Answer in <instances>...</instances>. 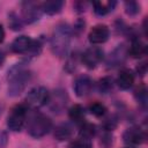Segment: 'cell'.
Wrapping results in <instances>:
<instances>
[{"label": "cell", "instance_id": "4", "mask_svg": "<svg viewBox=\"0 0 148 148\" xmlns=\"http://www.w3.org/2000/svg\"><path fill=\"white\" fill-rule=\"evenodd\" d=\"M27 104H18L12 109L7 118V126L10 131L20 132L23 128L27 120Z\"/></svg>", "mask_w": 148, "mask_h": 148}, {"label": "cell", "instance_id": "34", "mask_svg": "<svg viewBox=\"0 0 148 148\" xmlns=\"http://www.w3.org/2000/svg\"><path fill=\"white\" fill-rule=\"evenodd\" d=\"M125 148H133V147H131V146H128V147H125Z\"/></svg>", "mask_w": 148, "mask_h": 148}, {"label": "cell", "instance_id": "18", "mask_svg": "<svg viewBox=\"0 0 148 148\" xmlns=\"http://www.w3.org/2000/svg\"><path fill=\"white\" fill-rule=\"evenodd\" d=\"M92 6H94V12L96 15L104 16L113 10L116 2L114 1H95Z\"/></svg>", "mask_w": 148, "mask_h": 148}, {"label": "cell", "instance_id": "23", "mask_svg": "<svg viewBox=\"0 0 148 148\" xmlns=\"http://www.w3.org/2000/svg\"><path fill=\"white\" fill-rule=\"evenodd\" d=\"M88 110H89V112H90L92 116H95V117H103V116L106 113V108H105V105L102 104V103H99V102H94V103H91V104L89 105Z\"/></svg>", "mask_w": 148, "mask_h": 148}, {"label": "cell", "instance_id": "17", "mask_svg": "<svg viewBox=\"0 0 148 148\" xmlns=\"http://www.w3.org/2000/svg\"><path fill=\"white\" fill-rule=\"evenodd\" d=\"M125 58H126V50H125L124 45H119L118 47H116L112 51V53H110L108 64L110 66H118L124 62Z\"/></svg>", "mask_w": 148, "mask_h": 148}, {"label": "cell", "instance_id": "9", "mask_svg": "<svg viewBox=\"0 0 148 148\" xmlns=\"http://www.w3.org/2000/svg\"><path fill=\"white\" fill-rule=\"evenodd\" d=\"M92 80L86 75V74H81L79 75L75 81H74V84H73V89H74V92L76 96L79 97H86L87 95L90 94L91 89H92Z\"/></svg>", "mask_w": 148, "mask_h": 148}, {"label": "cell", "instance_id": "6", "mask_svg": "<svg viewBox=\"0 0 148 148\" xmlns=\"http://www.w3.org/2000/svg\"><path fill=\"white\" fill-rule=\"evenodd\" d=\"M22 20L27 23H34L40 18L42 5L35 1H24L21 3Z\"/></svg>", "mask_w": 148, "mask_h": 148}, {"label": "cell", "instance_id": "19", "mask_svg": "<svg viewBox=\"0 0 148 148\" xmlns=\"http://www.w3.org/2000/svg\"><path fill=\"white\" fill-rule=\"evenodd\" d=\"M68 117L72 121L76 124H82L84 121V109L80 104H74L69 111H68Z\"/></svg>", "mask_w": 148, "mask_h": 148}, {"label": "cell", "instance_id": "28", "mask_svg": "<svg viewBox=\"0 0 148 148\" xmlns=\"http://www.w3.org/2000/svg\"><path fill=\"white\" fill-rule=\"evenodd\" d=\"M104 128H105V131H112L116 126H117V120L113 118V117H110V118H108V119H105V121H104Z\"/></svg>", "mask_w": 148, "mask_h": 148}, {"label": "cell", "instance_id": "29", "mask_svg": "<svg viewBox=\"0 0 148 148\" xmlns=\"http://www.w3.org/2000/svg\"><path fill=\"white\" fill-rule=\"evenodd\" d=\"M112 145V136L111 134H104L103 139L101 140V146L103 148H109Z\"/></svg>", "mask_w": 148, "mask_h": 148}, {"label": "cell", "instance_id": "21", "mask_svg": "<svg viewBox=\"0 0 148 148\" xmlns=\"http://www.w3.org/2000/svg\"><path fill=\"white\" fill-rule=\"evenodd\" d=\"M96 134V126L90 123H82L80 127V136L91 140V138Z\"/></svg>", "mask_w": 148, "mask_h": 148}, {"label": "cell", "instance_id": "32", "mask_svg": "<svg viewBox=\"0 0 148 148\" xmlns=\"http://www.w3.org/2000/svg\"><path fill=\"white\" fill-rule=\"evenodd\" d=\"M5 39V30H3V27L0 24V43H2Z\"/></svg>", "mask_w": 148, "mask_h": 148}, {"label": "cell", "instance_id": "25", "mask_svg": "<svg viewBox=\"0 0 148 148\" xmlns=\"http://www.w3.org/2000/svg\"><path fill=\"white\" fill-rule=\"evenodd\" d=\"M125 12L130 16H134L140 13V5L135 1H126L125 2Z\"/></svg>", "mask_w": 148, "mask_h": 148}, {"label": "cell", "instance_id": "11", "mask_svg": "<svg viewBox=\"0 0 148 148\" xmlns=\"http://www.w3.org/2000/svg\"><path fill=\"white\" fill-rule=\"evenodd\" d=\"M145 139H146V134L140 127H130L123 134L124 142L130 146L141 145L145 141Z\"/></svg>", "mask_w": 148, "mask_h": 148}, {"label": "cell", "instance_id": "3", "mask_svg": "<svg viewBox=\"0 0 148 148\" xmlns=\"http://www.w3.org/2000/svg\"><path fill=\"white\" fill-rule=\"evenodd\" d=\"M51 128H52L51 119L40 112L32 113L28 119L27 130L32 138H36V139L43 138L50 132Z\"/></svg>", "mask_w": 148, "mask_h": 148}, {"label": "cell", "instance_id": "33", "mask_svg": "<svg viewBox=\"0 0 148 148\" xmlns=\"http://www.w3.org/2000/svg\"><path fill=\"white\" fill-rule=\"evenodd\" d=\"M3 62H5V53H3V52L0 50V68L2 67Z\"/></svg>", "mask_w": 148, "mask_h": 148}, {"label": "cell", "instance_id": "7", "mask_svg": "<svg viewBox=\"0 0 148 148\" xmlns=\"http://www.w3.org/2000/svg\"><path fill=\"white\" fill-rule=\"evenodd\" d=\"M104 58V52L98 46H91L88 47L82 54H81V61L83 65L90 69L95 68Z\"/></svg>", "mask_w": 148, "mask_h": 148}, {"label": "cell", "instance_id": "8", "mask_svg": "<svg viewBox=\"0 0 148 148\" xmlns=\"http://www.w3.org/2000/svg\"><path fill=\"white\" fill-rule=\"evenodd\" d=\"M67 103H68V96L66 90L56 89L52 95L50 94V99L47 104L50 105V109L53 112H60L66 108Z\"/></svg>", "mask_w": 148, "mask_h": 148}, {"label": "cell", "instance_id": "14", "mask_svg": "<svg viewBox=\"0 0 148 148\" xmlns=\"http://www.w3.org/2000/svg\"><path fill=\"white\" fill-rule=\"evenodd\" d=\"M73 126L68 123H62V124H59L56 130H54V138L59 141H65V140H68L72 138L73 135Z\"/></svg>", "mask_w": 148, "mask_h": 148}, {"label": "cell", "instance_id": "30", "mask_svg": "<svg viewBox=\"0 0 148 148\" xmlns=\"http://www.w3.org/2000/svg\"><path fill=\"white\" fill-rule=\"evenodd\" d=\"M7 142H8V136L6 132L0 131V148H6Z\"/></svg>", "mask_w": 148, "mask_h": 148}, {"label": "cell", "instance_id": "26", "mask_svg": "<svg viewBox=\"0 0 148 148\" xmlns=\"http://www.w3.org/2000/svg\"><path fill=\"white\" fill-rule=\"evenodd\" d=\"M135 98L138 102H140L142 105H146L147 103V90L145 87H141V88H138L135 90Z\"/></svg>", "mask_w": 148, "mask_h": 148}, {"label": "cell", "instance_id": "1", "mask_svg": "<svg viewBox=\"0 0 148 148\" xmlns=\"http://www.w3.org/2000/svg\"><path fill=\"white\" fill-rule=\"evenodd\" d=\"M30 77H31V73L23 62L15 64L8 71V75H7L8 95L12 97L18 96L25 89L28 82L30 81Z\"/></svg>", "mask_w": 148, "mask_h": 148}, {"label": "cell", "instance_id": "5", "mask_svg": "<svg viewBox=\"0 0 148 148\" xmlns=\"http://www.w3.org/2000/svg\"><path fill=\"white\" fill-rule=\"evenodd\" d=\"M49 99H50V92L45 87L42 86L34 87L32 89H30L25 97L27 105L36 109L46 105L49 103Z\"/></svg>", "mask_w": 148, "mask_h": 148}, {"label": "cell", "instance_id": "20", "mask_svg": "<svg viewBox=\"0 0 148 148\" xmlns=\"http://www.w3.org/2000/svg\"><path fill=\"white\" fill-rule=\"evenodd\" d=\"M113 88V80L110 76L102 77L97 83V89L101 94H109Z\"/></svg>", "mask_w": 148, "mask_h": 148}, {"label": "cell", "instance_id": "27", "mask_svg": "<svg viewBox=\"0 0 148 148\" xmlns=\"http://www.w3.org/2000/svg\"><path fill=\"white\" fill-rule=\"evenodd\" d=\"M76 64H77V54H73V57L68 58L67 60V64H66V71L67 72H73L75 68H76Z\"/></svg>", "mask_w": 148, "mask_h": 148}, {"label": "cell", "instance_id": "15", "mask_svg": "<svg viewBox=\"0 0 148 148\" xmlns=\"http://www.w3.org/2000/svg\"><path fill=\"white\" fill-rule=\"evenodd\" d=\"M64 7V1L61 0H49L42 3V12L47 15H56L61 12Z\"/></svg>", "mask_w": 148, "mask_h": 148}, {"label": "cell", "instance_id": "12", "mask_svg": "<svg viewBox=\"0 0 148 148\" xmlns=\"http://www.w3.org/2000/svg\"><path fill=\"white\" fill-rule=\"evenodd\" d=\"M32 39L29 37V36H18L16 37L12 44H10V50L14 52V53H29L30 52V49L32 46Z\"/></svg>", "mask_w": 148, "mask_h": 148}, {"label": "cell", "instance_id": "24", "mask_svg": "<svg viewBox=\"0 0 148 148\" xmlns=\"http://www.w3.org/2000/svg\"><path fill=\"white\" fill-rule=\"evenodd\" d=\"M68 148H92V145H91V140L79 136L77 139L73 140L69 143Z\"/></svg>", "mask_w": 148, "mask_h": 148}, {"label": "cell", "instance_id": "16", "mask_svg": "<svg viewBox=\"0 0 148 148\" xmlns=\"http://www.w3.org/2000/svg\"><path fill=\"white\" fill-rule=\"evenodd\" d=\"M146 52H147L146 44H143L139 38H134L128 49V54L132 58H141L146 54Z\"/></svg>", "mask_w": 148, "mask_h": 148}, {"label": "cell", "instance_id": "22", "mask_svg": "<svg viewBox=\"0 0 148 148\" xmlns=\"http://www.w3.org/2000/svg\"><path fill=\"white\" fill-rule=\"evenodd\" d=\"M8 24L13 30H21L23 27V20L15 12H10L8 14Z\"/></svg>", "mask_w": 148, "mask_h": 148}, {"label": "cell", "instance_id": "13", "mask_svg": "<svg viewBox=\"0 0 148 148\" xmlns=\"http://www.w3.org/2000/svg\"><path fill=\"white\" fill-rule=\"evenodd\" d=\"M134 83V75L130 69H121L117 77V84L120 89L127 90Z\"/></svg>", "mask_w": 148, "mask_h": 148}, {"label": "cell", "instance_id": "10", "mask_svg": "<svg viewBox=\"0 0 148 148\" xmlns=\"http://www.w3.org/2000/svg\"><path fill=\"white\" fill-rule=\"evenodd\" d=\"M110 36V30L105 24H97L95 27L91 28V30L89 31L88 35V39L91 44L94 45H98V44H103L108 40Z\"/></svg>", "mask_w": 148, "mask_h": 148}, {"label": "cell", "instance_id": "31", "mask_svg": "<svg viewBox=\"0 0 148 148\" xmlns=\"http://www.w3.org/2000/svg\"><path fill=\"white\" fill-rule=\"evenodd\" d=\"M146 68H147V66H146V64H140L138 67H136V71L141 74V75H143L145 73H146Z\"/></svg>", "mask_w": 148, "mask_h": 148}, {"label": "cell", "instance_id": "2", "mask_svg": "<svg viewBox=\"0 0 148 148\" xmlns=\"http://www.w3.org/2000/svg\"><path fill=\"white\" fill-rule=\"evenodd\" d=\"M72 39V29L67 23H59L54 27L51 36V50L54 56L64 58L67 56Z\"/></svg>", "mask_w": 148, "mask_h": 148}]
</instances>
